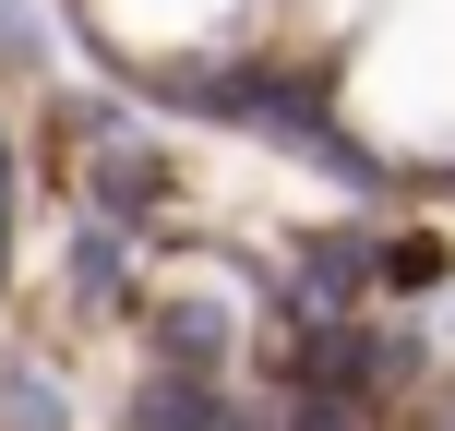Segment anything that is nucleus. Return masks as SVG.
<instances>
[{
	"instance_id": "f257e3e1",
	"label": "nucleus",
	"mask_w": 455,
	"mask_h": 431,
	"mask_svg": "<svg viewBox=\"0 0 455 431\" xmlns=\"http://www.w3.org/2000/svg\"><path fill=\"white\" fill-rule=\"evenodd\" d=\"M288 431H371V408H360L347 384H323V395H299V408H288Z\"/></svg>"
},
{
	"instance_id": "f03ea898",
	"label": "nucleus",
	"mask_w": 455,
	"mask_h": 431,
	"mask_svg": "<svg viewBox=\"0 0 455 431\" xmlns=\"http://www.w3.org/2000/svg\"><path fill=\"white\" fill-rule=\"evenodd\" d=\"M432 431H455V408H443V419H432Z\"/></svg>"
}]
</instances>
